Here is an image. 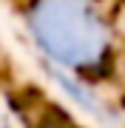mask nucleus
Wrapping results in <instances>:
<instances>
[{"instance_id":"obj_1","label":"nucleus","mask_w":125,"mask_h":128,"mask_svg":"<svg viewBox=\"0 0 125 128\" xmlns=\"http://www.w3.org/2000/svg\"><path fill=\"white\" fill-rule=\"evenodd\" d=\"M40 46L65 66L94 63L105 34L88 0H40L31 17Z\"/></svg>"}]
</instances>
